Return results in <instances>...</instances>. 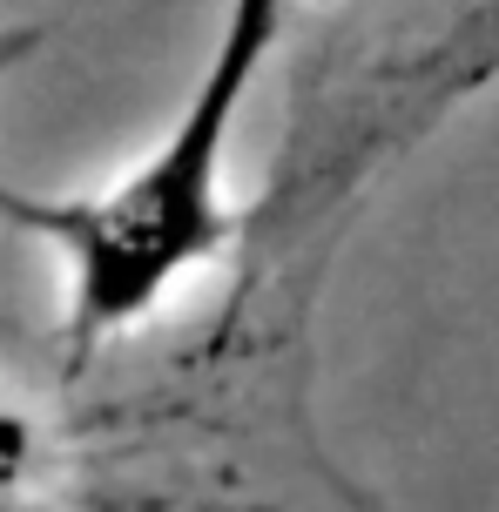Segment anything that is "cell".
<instances>
[{"label":"cell","instance_id":"1","mask_svg":"<svg viewBox=\"0 0 499 512\" xmlns=\"http://www.w3.org/2000/svg\"><path fill=\"white\" fill-rule=\"evenodd\" d=\"M284 41V0H223L216 48L176 122L102 189L27 196L0 182V223L48 243L61 263V351L88 364L129 331L156 324L189 283L216 270L243 236L230 149L257 75Z\"/></svg>","mask_w":499,"mask_h":512},{"label":"cell","instance_id":"3","mask_svg":"<svg viewBox=\"0 0 499 512\" xmlns=\"http://www.w3.org/2000/svg\"><path fill=\"white\" fill-rule=\"evenodd\" d=\"M27 48V41H14V48H0V61H14V54H21Z\"/></svg>","mask_w":499,"mask_h":512},{"label":"cell","instance_id":"2","mask_svg":"<svg viewBox=\"0 0 499 512\" xmlns=\"http://www.w3.org/2000/svg\"><path fill=\"white\" fill-rule=\"evenodd\" d=\"M48 472H54L48 425H41L21 398L0 391V512H41Z\"/></svg>","mask_w":499,"mask_h":512}]
</instances>
